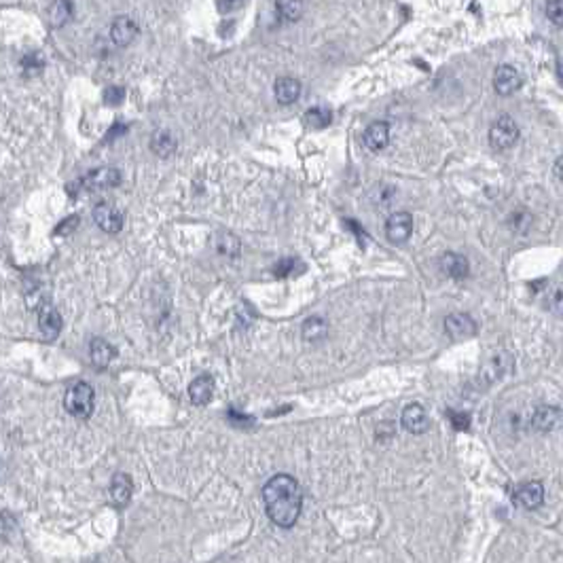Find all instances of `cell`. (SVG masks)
<instances>
[{
	"label": "cell",
	"mask_w": 563,
	"mask_h": 563,
	"mask_svg": "<svg viewBox=\"0 0 563 563\" xmlns=\"http://www.w3.org/2000/svg\"><path fill=\"white\" fill-rule=\"evenodd\" d=\"M123 100H126V89H123V87H119V85L106 87V91H104V104H108V106H119Z\"/></svg>",
	"instance_id": "cell-26"
},
{
	"label": "cell",
	"mask_w": 563,
	"mask_h": 563,
	"mask_svg": "<svg viewBox=\"0 0 563 563\" xmlns=\"http://www.w3.org/2000/svg\"><path fill=\"white\" fill-rule=\"evenodd\" d=\"M94 405H96V392L85 381L74 384L64 396L66 411L70 416H74V418H81V420H85V418H89L94 413Z\"/></svg>",
	"instance_id": "cell-2"
},
{
	"label": "cell",
	"mask_w": 563,
	"mask_h": 563,
	"mask_svg": "<svg viewBox=\"0 0 563 563\" xmlns=\"http://www.w3.org/2000/svg\"><path fill=\"white\" fill-rule=\"evenodd\" d=\"M121 182V172L117 167H98L79 180V186L85 191H106L115 189Z\"/></svg>",
	"instance_id": "cell-4"
},
{
	"label": "cell",
	"mask_w": 563,
	"mask_h": 563,
	"mask_svg": "<svg viewBox=\"0 0 563 563\" xmlns=\"http://www.w3.org/2000/svg\"><path fill=\"white\" fill-rule=\"evenodd\" d=\"M294 259H284V261H280L276 267H274V274L278 276V278H286L292 269H294Z\"/></svg>",
	"instance_id": "cell-28"
},
{
	"label": "cell",
	"mask_w": 563,
	"mask_h": 563,
	"mask_svg": "<svg viewBox=\"0 0 563 563\" xmlns=\"http://www.w3.org/2000/svg\"><path fill=\"white\" fill-rule=\"evenodd\" d=\"M328 335V322L324 318H309L303 324V339L309 343H316Z\"/></svg>",
	"instance_id": "cell-22"
},
{
	"label": "cell",
	"mask_w": 563,
	"mask_h": 563,
	"mask_svg": "<svg viewBox=\"0 0 563 563\" xmlns=\"http://www.w3.org/2000/svg\"><path fill=\"white\" fill-rule=\"evenodd\" d=\"M72 17V2L70 0H55L49 11V21L53 28H62Z\"/></svg>",
	"instance_id": "cell-24"
},
{
	"label": "cell",
	"mask_w": 563,
	"mask_h": 563,
	"mask_svg": "<svg viewBox=\"0 0 563 563\" xmlns=\"http://www.w3.org/2000/svg\"><path fill=\"white\" fill-rule=\"evenodd\" d=\"M274 94H276V100L280 104L288 106V104H292V102L299 100V96H301V83L296 79H292V77H282V79L276 81Z\"/></svg>",
	"instance_id": "cell-17"
},
{
	"label": "cell",
	"mask_w": 563,
	"mask_h": 563,
	"mask_svg": "<svg viewBox=\"0 0 563 563\" xmlns=\"http://www.w3.org/2000/svg\"><path fill=\"white\" fill-rule=\"evenodd\" d=\"M413 233V216L409 212H394L386 223V235L392 244H405Z\"/></svg>",
	"instance_id": "cell-5"
},
{
	"label": "cell",
	"mask_w": 563,
	"mask_h": 563,
	"mask_svg": "<svg viewBox=\"0 0 563 563\" xmlns=\"http://www.w3.org/2000/svg\"><path fill=\"white\" fill-rule=\"evenodd\" d=\"M263 504L267 517L278 528H292L303 508V491L299 481L290 474H276L263 487Z\"/></svg>",
	"instance_id": "cell-1"
},
{
	"label": "cell",
	"mask_w": 563,
	"mask_h": 563,
	"mask_svg": "<svg viewBox=\"0 0 563 563\" xmlns=\"http://www.w3.org/2000/svg\"><path fill=\"white\" fill-rule=\"evenodd\" d=\"M138 36V26L132 17H117L111 26V38L117 47H128Z\"/></svg>",
	"instance_id": "cell-10"
},
{
	"label": "cell",
	"mask_w": 563,
	"mask_h": 563,
	"mask_svg": "<svg viewBox=\"0 0 563 563\" xmlns=\"http://www.w3.org/2000/svg\"><path fill=\"white\" fill-rule=\"evenodd\" d=\"M276 11H278V17L286 23H294L303 17L305 13V4L303 0H278L276 2Z\"/></svg>",
	"instance_id": "cell-19"
},
{
	"label": "cell",
	"mask_w": 563,
	"mask_h": 563,
	"mask_svg": "<svg viewBox=\"0 0 563 563\" xmlns=\"http://www.w3.org/2000/svg\"><path fill=\"white\" fill-rule=\"evenodd\" d=\"M542 500H545V487H542V483H538V481L523 483V485L517 489V494H515V502H517L521 508H525V511H534V508H538V506L542 504Z\"/></svg>",
	"instance_id": "cell-9"
},
{
	"label": "cell",
	"mask_w": 563,
	"mask_h": 563,
	"mask_svg": "<svg viewBox=\"0 0 563 563\" xmlns=\"http://www.w3.org/2000/svg\"><path fill=\"white\" fill-rule=\"evenodd\" d=\"M38 328H40V333H43V337L47 341H53L60 335V330H62V316H60V311L53 309V307L40 309V313H38Z\"/></svg>",
	"instance_id": "cell-16"
},
{
	"label": "cell",
	"mask_w": 563,
	"mask_h": 563,
	"mask_svg": "<svg viewBox=\"0 0 563 563\" xmlns=\"http://www.w3.org/2000/svg\"><path fill=\"white\" fill-rule=\"evenodd\" d=\"M150 148L159 157H169L176 150V140H174V136L167 130H159L150 138Z\"/></svg>",
	"instance_id": "cell-20"
},
{
	"label": "cell",
	"mask_w": 563,
	"mask_h": 563,
	"mask_svg": "<svg viewBox=\"0 0 563 563\" xmlns=\"http://www.w3.org/2000/svg\"><path fill=\"white\" fill-rule=\"evenodd\" d=\"M523 85V79L521 74L517 72V68L504 64L496 70L494 74V89L500 94V96H513L519 87Z\"/></svg>",
	"instance_id": "cell-8"
},
{
	"label": "cell",
	"mask_w": 563,
	"mask_h": 563,
	"mask_svg": "<svg viewBox=\"0 0 563 563\" xmlns=\"http://www.w3.org/2000/svg\"><path fill=\"white\" fill-rule=\"evenodd\" d=\"M17 532V521L11 513H0V538L2 540H9L13 534Z\"/></svg>",
	"instance_id": "cell-25"
},
{
	"label": "cell",
	"mask_w": 563,
	"mask_h": 563,
	"mask_svg": "<svg viewBox=\"0 0 563 563\" xmlns=\"http://www.w3.org/2000/svg\"><path fill=\"white\" fill-rule=\"evenodd\" d=\"M132 494H134V483H132V476L126 474V472H119L113 476L111 481V498L117 506H126L130 500H132Z\"/></svg>",
	"instance_id": "cell-14"
},
{
	"label": "cell",
	"mask_w": 563,
	"mask_h": 563,
	"mask_svg": "<svg viewBox=\"0 0 563 563\" xmlns=\"http://www.w3.org/2000/svg\"><path fill=\"white\" fill-rule=\"evenodd\" d=\"M212 394H214V377L208 373L195 377L189 386V396L193 405H208L212 401Z\"/></svg>",
	"instance_id": "cell-12"
},
{
	"label": "cell",
	"mask_w": 563,
	"mask_h": 563,
	"mask_svg": "<svg viewBox=\"0 0 563 563\" xmlns=\"http://www.w3.org/2000/svg\"><path fill=\"white\" fill-rule=\"evenodd\" d=\"M303 121H305V126L311 128V130H324L326 126H330L333 115H330L328 108H324V106H316V108H309V111L305 113Z\"/></svg>",
	"instance_id": "cell-23"
},
{
	"label": "cell",
	"mask_w": 563,
	"mask_h": 563,
	"mask_svg": "<svg viewBox=\"0 0 563 563\" xmlns=\"http://www.w3.org/2000/svg\"><path fill=\"white\" fill-rule=\"evenodd\" d=\"M246 0H216V6L221 13H231L235 9H240Z\"/></svg>",
	"instance_id": "cell-30"
},
{
	"label": "cell",
	"mask_w": 563,
	"mask_h": 563,
	"mask_svg": "<svg viewBox=\"0 0 563 563\" xmlns=\"http://www.w3.org/2000/svg\"><path fill=\"white\" fill-rule=\"evenodd\" d=\"M440 269L445 276L453 278V280H464L468 274H470V265H468V259L457 255V252H447L442 255L440 259Z\"/></svg>",
	"instance_id": "cell-13"
},
{
	"label": "cell",
	"mask_w": 563,
	"mask_h": 563,
	"mask_svg": "<svg viewBox=\"0 0 563 563\" xmlns=\"http://www.w3.org/2000/svg\"><path fill=\"white\" fill-rule=\"evenodd\" d=\"M547 15H549V19H551L555 26H562V19H563L562 0H549V4H547Z\"/></svg>",
	"instance_id": "cell-27"
},
{
	"label": "cell",
	"mask_w": 563,
	"mask_h": 563,
	"mask_svg": "<svg viewBox=\"0 0 563 563\" xmlns=\"http://www.w3.org/2000/svg\"><path fill=\"white\" fill-rule=\"evenodd\" d=\"M401 422H403V428L407 432H411V434H423V432L430 430V418H428V413H425L422 405H409L403 411Z\"/></svg>",
	"instance_id": "cell-11"
},
{
	"label": "cell",
	"mask_w": 563,
	"mask_h": 563,
	"mask_svg": "<svg viewBox=\"0 0 563 563\" xmlns=\"http://www.w3.org/2000/svg\"><path fill=\"white\" fill-rule=\"evenodd\" d=\"M445 330L451 339H470L476 335V322L468 313H451L445 318Z\"/></svg>",
	"instance_id": "cell-7"
},
{
	"label": "cell",
	"mask_w": 563,
	"mask_h": 563,
	"mask_svg": "<svg viewBox=\"0 0 563 563\" xmlns=\"http://www.w3.org/2000/svg\"><path fill=\"white\" fill-rule=\"evenodd\" d=\"M390 142V126L384 121L371 123L364 132V146L373 152H379L388 146Z\"/></svg>",
	"instance_id": "cell-15"
},
{
	"label": "cell",
	"mask_w": 563,
	"mask_h": 563,
	"mask_svg": "<svg viewBox=\"0 0 563 563\" xmlns=\"http://www.w3.org/2000/svg\"><path fill=\"white\" fill-rule=\"evenodd\" d=\"M449 418H451V422H453V425H455V430H468V425H470V418L466 416V413H449Z\"/></svg>",
	"instance_id": "cell-29"
},
{
	"label": "cell",
	"mask_w": 563,
	"mask_h": 563,
	"mask_svg": "<svg viewBox=\"0 0 563 563\" xmlns=\"http://www.w3.org/2000/svg\"><path fill=\"white\" fill-rule=\"evenodd\" d=\"M23 68H26V70H32V72H34V70L38 72V68H43V62L32 53V55H26V57H23Z\"/></svg>",
	"instance_id": "cell-32"
},
{
	"label": "cell",
	"mask_w": 563,
	"mask_h": 563,
	"mask_svg": "<svg viewBox=\"0 0 563 563\" xmlns=\"http://www.w3.org/2000/svg\"><path fill=\"white\" fill-rule=\"evenodd\" d=\"M94 221L106 233H119L123 229V214L111 204H98L94 208Z\"/></svg>",
	"instance_id": "cell-6"
},
{
	"label": "cell",
	"mask_w": 563,
	"mask_h": 563,
	"mask_svg": "<svg viewBox=\"0 0 563 563\" xmlns=\"http://www.w3.org/2000/svg\"><path fill=\"white\" fill-rule=\"evenodd\" d=\"M517 140H519V128L511 117L504 115L498 121H494V126L489 130V144L496 150H506L513 144H517Z\"/></svg>",
	"instance_id": "cell-3"
},
{
	"label": "cell",
	"mask_w": 563,
	"mask_h": 563,
	"mask_svg": "<svg viewBox=\"0 0 563 563\" xmlns=\"http://www.w3.org/2000/svg\"><path fill=\"white\" fill-rule=\"evenodd\" d=\"M77 225H79V216H70V218H66L64 223H60V225H57L55 233H57V235H64V233L72 231V229H74Z\"/></svg>",
	"instance_id": "cell-31"
},
{
	"label": "cell",
	"mask_w": 563,
	"mask_h": 563,
	"mask_svg": "<svg viewBox=\"0 0 563 563\" xmlns=\"http://www.w3.org/2000/svg\"><path fill=\"white\" fill-rule=\"evenodd\" d=\"M557 422H559V409L557 407H540V409H536L534 420H532L534 428L540 430V432L553 430Z\"/></svg>",
	"instance_id": "cell-21"
},
{
	"label": "cell",
	"mask_w": 563,
	"mask_h": 563,
	"mask_svg": "<svg viewBox=\"0 0 563 563\" xmlns=\"http://www.w3.org/2000/svg\"><path fill=\"white\" fill-rule=\"evenodd\" d=\"M115 347L108 343V341H104V339H100V337H96L94 341H91V345H89V356H91V362L98 367V369H106L108 364H111V360L115 358Z\"/></svg>",
	"instance_id": "cell-18"
}]
</instances>
